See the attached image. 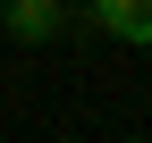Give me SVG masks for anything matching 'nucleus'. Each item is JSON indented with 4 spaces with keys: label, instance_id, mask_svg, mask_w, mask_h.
<instances>
[{
    "label": "nucleus",
    "instance_id": "nucleus-1",
    "mask_svg": "<svg viewBox=\"0 0 152 143\" xmlns=\"http://www.w3.org/2000/svg\"><path fill=\"white\" fill-rule=\"evenodd\" d=\"M0 25H9V42H59L68 9L59 0H0Z\"/></svg>",
    "mask_w": 152,
    "mask_h": 143
},
{
    "label": "nucleus",
    "instance_id": "nucleus-2",
    "mask_svg": "<svg viewBox=\"0 0 152 143\" xmlns=\"http://www.w3.org/2000/svg\"><path fill=\"white\" fill-rule=\"evenodd\" d=\"M93 25L118 42H152V0H93Z\"/></svg>",
    "mask_w": 152,
    "mask_h": 143
}]
</instances>
